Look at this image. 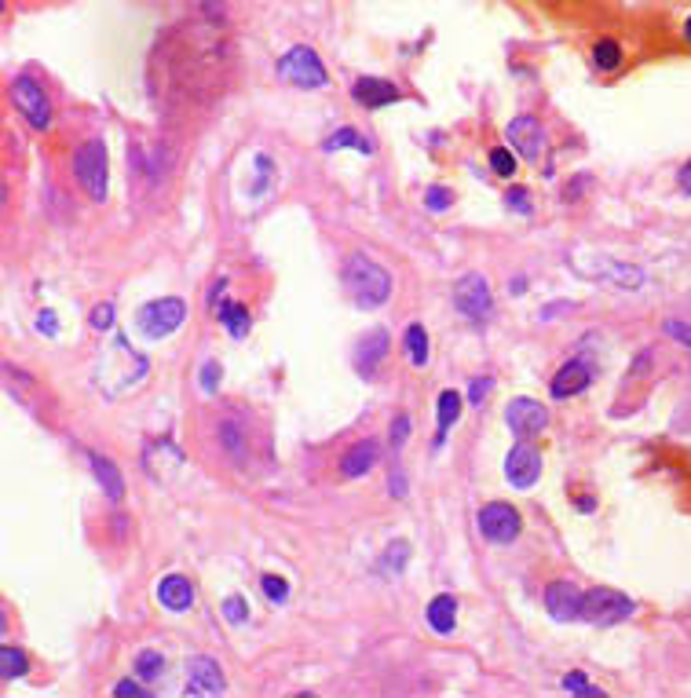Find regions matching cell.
Masks as SVG:
<instances>
[{
	"label": "cell",
	"mask_w": 691,
	"mask_h": 698,
	"mask_svg": "<svg viewBox=\"0 0 691 698\" xmlns=\"http://www.w3.org/2000/svg\"><path fill=\"white\" fill-rule=\"evenodd\" d=\"M92 329H114V304H99L96 311H92Z\"/></svg>",
	"instance_id": "cell-38"
},
{
	"label": "cell",
	"mask_w": 691,
	"mask_h": 698,
	"mask_svg": "<svg viewBox=\"0 0 691 698\" xmlns=\"http://www.w3.org/2000/svg\"><path fill=\"white\" fill-rule=\"evenodd\" d=\"M593 381V366L582 359L567 362L564 370L553 377V399H571V395H582Z\"/></svg>",
	"instance_id": "cell-18"
},
{
	"label": "cell",
	"mask_w": 691,
	"mask_h": 698,
	"mask_svg": "<svg viewBox=\"0 0 691 698\" xmlns=\"http://www.w3.org/2000/svg\"><path fill=\"white\" fill-rule=\"evenodd\" d=\"M439 432H436V446H443V439H447L450 432V424H458L461 417V395L454 392V388H447V392L439 395Z\"/></svg>",
	"instance_id": "cell-24"
},
{
	"label": "cell",
	"mask_w": 691,
	"mask_h": 698,
	"mask_svg": "<svg viewBox=\"0 0 691 698\" xmlns=\"http://www.w3.org/2000/svg\"><path fill=\"white\" fill-rule=\"evenodd\" d=\"M227 688V680H224V669H220V662H213L209 655H194L191 662H187V695H224Z\"/></svg>",
	"instance_id": "cell-12"
},
{
	"label": "cell",
	"mask_w": 691,
	"mask_h": 698,
	"mask_svg": "<svg viewBox=\"0 0 691 698\" xmlns=\"http://www.w3.org/2000/svg\"><path fill=\"white\" fill-rule=\"evenodd\" d=\"M681 191H684V194H691V161L681 169Z\"/></svg>",
	"instance_id": "cell-45"
},
{
	"label": "cell",
	"mask_w": 691,
	"mask_h": 698,
	"mask_svg": "<svg viewBox=\"0 0 691 698\" xmlns=\"http://www.w3.org/2000/svg\"><path fill=\"white\" fill-rule=\"evenodd\" d=\"M666 333H670L673 340H681V344H688V348H691V326H684L681 318H670V322H666Z\"/></svg>",
	"instance_id": "cell-42"
},
{
	"label": "cell",
	"mask_w": 691,
	"mask_h": 698,
	"mask_svg": "<svg viewBox=\"0 0 691 698\" xmlns=\"http://www.w3.org/2000/svg\"><path fill=\"white\" fill-rule=\"evenodd\" d=\"M74 172L81 191L92 201H107V143L103 139H88L81 143L74 158Z\"/></svg>",
	"instance_id": "cell-5"
},
{
	"label": "cell",
	"mask_w": 691,
	"mask_h": 698,
	"mask_svg": "<svg viewBox=\"0 0 691 698\" xmlns=\"http://www.w3.org/2000/svg\"><path fill=\"white\" fill-rule=\"evenodd\" d=\"M114 695H121V698H143V695H150V688L147 684H139V680H121V684H117L114 688Z\"/></svg>",
	"instance_id": "cell-40"
},
{
	"label": "cell",
	"mask_w": 691,
	"mask_h": 698,
	"mask_svg": "<svg viewBox=\"0 0 691 698\" xmlns=\"http://www.w3.org/2000/svg\"><path fill=\"white\" fill-rule=\"evenodd\" d=\"M490 169H494V176H505V180H512V176H516V158H512L505 147L490 150Z\"/></svg>",
	"instance_id": "cell-31"
},
{
	"label": "cell",
	"mask_w": 691,
	"mask_h": 698,
	"mask_svg": "<svg viewBox=\"0 0 691 698\" xmlns=\"http://www.w3.org/2000/svg\"><path fill=\"white\" fill-rule=\"evenodd\" d=\"M377 461H381V443H377V439H359V443L341 457V476L359 479V476H366Z\"/></svg>",
	"instance_id": "cell-17"
},
{
	"label": "cell",
	"mask_w": 691,
	"mask_h": 698,
	"mask_svg": "<svg viewBox=\"0 0 691 698\" xmlns=\"http://www.w3.org/2000/svg\"><path fill=\"white\" fill-rule=\"evenodd\" d=\"M216 388H220V362L209 359L202 366V392L205 395H216Z\"/></svg>",
	"instance_id": "cell-36"
},
{
	"label": "cell",
	"mask_w": 691,
	"mask_h": 698,
	"mask_svg": "<svg viewBox=\"0 0 691 698\" xmlns=\"http://www.w3.org/2000/svg\"><path fill=\"white\" fill-rule=\"evenodd\" d=\"M505 139H509L512 147H516V154H520V158L542 161V154H545V132H542V125H538L531 114L512 117L509 128H505Z\"/></svg>",
	"instance_id": "cell-10"
},
{
	"label": "cell",
	"mask_w": 691,
	"mask_h": 698,
	"mask_svg": "<svg viewBox=\"0 0 691 698\" xmlns=\"http://www.w3.org/2000/svg\"><path fill=\"white\" fill-rule=\"evenodd\" d=\"M490 392V377H476V381H472V402H483V395Z\"/></svg>",
	"instance_id": "cell-43"
},
{
	"label": "cell",
	"mask_w": 691,
	"mask_h": 698,
	"mask_svg": "<svg viewBox=\"0 0 691 698\" xmlns=\"http://www.w3.org/2000/svg\"><path fill=\"white\" fill-rule=\"evenodd\" d=\"M538 476H542V454H538L531 443L512 446L509 457H505V479H509L512 487L527 490L538 483Z\"/></svg>",
	"instance_id": "cell-11"
},
{
	"label": "cell",
	"mask_w": 691,
	"mask_h": 698,
	"mask_svg": "<svg viewBox=\"0 0 691 698\" xmlns=\"http://www.w3.org/2000/svg\"><path fill=\"white\" fill-rule=\"evenodd\" d=\"M633 611H637L633 600L622 596L618 589H589V593L582 596V622L600 625V629L626 622Z\"/></svg>",
	"instance_id": "cell-7"
},
{
	"label": "cell",
	"mask_w": 691,
	"mask_h": 698,
	"mask_svg": "<svg viewBox=\"0 0 691 698\" xmlns=\"http://www.w3.org/2000/svg\"><path fill=\"white\" fill-rule=\"evenodd\" d=\"M428 625L436 629V633H454V625H458V600L447 593H439L436 600L428 603Z\"/></svg>",
	"instance_id": "cell-22"
},
{
	"label": "cell",
	"mask_w": 691,
	"mask_h": 698,
	"mask_svg": "<svg viewBox=\"0 0 691 698\" xmlns=\"http://www.w3.org/2000/svg\"><path fill=\"white\" fill-rule=\"evenodd\" d=\"M158 603H161V607H169V611H191V603H194L191 578H183V574H169V578H161V582H158Z\"/></svg>",
	"instance_id": "cell-19"
},
{
	"label": "cell",
	"mask_w": 691,
	"mask_h": 698,
	"mask_svg": "<svg viewBox=\"0 0 691 698\" xmlns=\"http://www.w3.org/2000/svg\"><path fill=\"white\" fill-rule=\"evenodd\" d=\"M344 289L351 293V304L362 311H377L381 304H388L392 297V278L381 264H373L370 256H348L344 264Z\"/></svg>",
	"instance_id": "cell-1"
},
{
	"label": "cell",
	"mask_w": 691,
	"mask_h": 698,
	"mask_svg": "<svg viewBox=\"0 0 691 698\" xmlns=\"http://www.w3.org/2000/svg\"><path fill=\"white\" fill-rule=\"evenodd\" d=\"M406 435H410V417H406V413H399V417L392 421V446H395V450H403V446H406Z\"/></svg>",
	"instance_id": "cell-39"
},
{
	"label": "cell",
	"mask_w": 691,
	"mask_h": 698,
	"mask_svg": "<svg viewBox=\"0 0 691 698\" xmlns=\"http://www.w3.org/2000/svg\"><path fill=\"white\" fill-rule=\"evenodd\" d=\"M593 63L596 70H618V63H622V48H618V41H611V37H604V41H596L593 48Z\"/></svg>",
	"instance_id": "cell-29"
},
{
	"label": "cell",
	"mask_w": 691,
	"mask_h": 698,
	"mask_svg": "<svg viewBox=\"0 0 691 698\" xmlns=\"http://www.w3.org/2000/svg\"><path fill=\"white\" fill-rule=\"evenodd\" d=\"M143 373H147V359L128 348L125 337H114V344L103 351V359H99V366H96L99 388L107 395H121L125 388H132Z\"/></svg>",
	"instance_id": "cell-2"
},
{
	"label": "cell",
	"mask_w": 691,
	"mask_h": 698,
	"mask_svg": "<svg viewBox=\"0 0 691 698\" xmlns=\"http://www.w3.org/2000/svg\"><path fill=\"white\" fill-rule=\"evenodd\" d=\"M351 99L366 110H381L388 103H399V88L392 81H384V77H359L355 85H351Z\"/></svg>",
	"instance_id": "cell-15"
},
{
	"label": "cell",
	"mask_w": 691,
	"mask_h": 698,
	"mask_svg": "<svg viewBox=\"0 0 691 698\" xmlns=\"http://www.w3.org/2000/svg\"><path fill=\"white\" fill-rule=\"evenodd\" d=\"M37 329H41L44 337H59V318H55V311H41V315H37Z\"/></svg>",
	"instance_id": "cell-41"
},
{
	"label": "cell",
	"mask_w": 691,
	"mask_h": 698,
	"mask_svg": "<svg viewBox=\"0 0 691 698\" xmlns=\"http://www.w3.org/2000/svg\"><path fill=\"white\" fill-rule=\"evenodd\" d=\"M88 461H92V468H96V479H99V487H103V494H107L110 501H121L125 498V479H121V468L110 461V457L103 454H88Z\"/></svg>",
	"instance_id": "cell-20"
},
{
	"label": "cell",
	"mask_w": 691,
	"mask_h": 698,
	"mask_svg": "<svg viewBox=\"0 0 691 698\" xmlns=\"http://www.w3.org/2000/svg\"><path fill=\"white\" fill-rule=\"evenodd\" d=\"M220 611H224V618H227V622H231V625H242L245 618H249V603H245V596L234 593V596H227L224 607H220Z\"/></svg>",
	"instance_id": "cell-32"
},
{
	"label": "cell",
	"mask_w": 691,
	"mask_h": 698,
	"mask_svg": "<svg viewBox=\"0 0 691 698\" xmlns=\"http://www.w3.org/2000/svg\"><path fill=\"white\" fill-rule=\"evenodd\" d=\"M136 673H139V680H158L161 673H165V655L161 651H154V647H143L136 655Z\"/></svg>",
	"instance_id": "cell-27"
},
{
	"label": "cell",
	"mask_w": 691,
	"mask_h": 698,
	"mask_svg": "<svg viewBox=\"0 0 691 698\" xmlns=\"http://www.w3.org/2000/svg\"><path fill=\"white\" fill-rule=\"evenodd\" d=\"M220 446H224L238 465H245V454H249V428H245L238 417H224V421H220Z\"/></svg>",
	"instance_id": "cell-21"
},
{
	"label": "cell",
	"mask_w": 691,
	"mask_h": 698,
	"mask_svg": "<svg viewBox=\"0 0 691 698\" xmlns=\"http://www.w3.org/2000/svg\"><path fill=\"white\" fill-rule=\"evenodd\" d=\"M216 315H220V322H224V329L231 333L234 340H242L245 333H249V326H253V318H249V307L238 304V300H224Z\"/></svg>",
	"instance_id": "cell-23"
},
{
	"label": "cell",
	"mask_w": 691,
	"mask_h": 698,
	"mask_svg": "<svg viewBox=\"0 0 691 698\" xmlns=\"http://www.w3.org/2000/svg\"><path fill=\"white\" fill-rule=\"evenodd\" d=\"M425 205L432 212H443V209H450V205H454V194H450L447 187H428V191H425Z\"/></svg>",
	"instance_id": "cell-35"
},
{
	"label": "cell",
	"mask_w": 691,
	"mask_h": 698,
	"mask_svg": "<svg viewBox=\"0 0 691 698\" xmlns=\"http://www.w3.org/2000/svg\"><path fill=\"white\" fill-rule=\"evenodd\" d=\"M264 593H267V600L271 603H286L289 600V585H286V578H278V574H264Z\"/></svg>",
	"instance_id": "cell-33"
},
{
	"label": "cell",
	"mask_w": 691,
	"mask_h": 698,
	"mask_svg": "<svg viewBox=\"0 0 691 698\" xmlns=\"http://www.w3.org/2000/svg\"><path fill=\"white\" fill-rule=\"evenodd\" d=\"M564 691H571V695L604 698V688H596V684H589V680H585V673H578V669H571V673L564 677Z\"/></svg>",
	"instance_id": "cell-30"
},
{
	"label": "cell",
	"mask_w": 691,
	"mask_h": 698,
	"mask_svg": "<svg viewBox=\"0 0 691 698\" xmlns=\"http://www.w3.org/2000/svg\"><path fill=\"white\" fill-rule=\"evenodd\" d=\"M505 205H509V209H516L520 212V216H531V191H527V187H509V194H505Z\"/></svg>",
	"instance_id": "cell-34"
},
{
	"label": "cell",
	"mask_w": 691,
	"mask_h": 698,
	"mask_svg": "<svg viewBox=\"0 0 691 698\" xmlns=\"http://www.w3.org/2000/svg\"><path fill=\"white\" fill-rule=\"evenodd\" d=\"M139 333L150 340H165L172 337L176 329L187 322V304L180 297H161V300H150V304L139 307Z\"/></svg>",
	"instance_id": "cell-4"
},
{
	"label": "cell",
	"mask_w": 691,
	"mask_h": 698,
	"mask_svg": "<svg viewBox=\"0 0 691 698\" xmlns=\"http://www.w3.org/2000/svg\"><path fill=\"white\" fill-rule=\"evenodd\" d=\"M326 150H344V147H351V150H359V154H373V143L366 136H359L355 128H341V132H333L326 143H322Z\"/></svg>",
	"instance_id": "cell-26"
},
{
	"label": "cell",
	"mask_w": 691,
	"mask_h": 698,
	"mask_svg": "<svg viewBox=\"0 0 691 698\" xmlns=\"http://www.w3.org/2000/svg\"><path fill=\"white\" fill-rule=\"evenodd\" d=\"M684 37L691 41V15H688V22H684Z\"/></svg>",
	"instance_id": "cell-46"
},
{
	"label": "cell",
	"mask_w": 691,
	"mask_h": 698,
	"mask_svg": "<svg viewBox=\"0 0 691 698\" xmlns=\"http://www.w3.org/2000/svg\"><path fill=\"white\" fill-rule=\"evenodd\" d=\"M8 96H11V103H15V110H19L33 128L52 125V103H48V92H44V85L37 77H30V74L11 77Z\"/></svg>",
	"instance_id": "cell-6"
},
{
	"label": "cell",
	"mask_w": 691,
	"mask_h": 698,
	"mask_svg": "<svg viewBox=\"0 0 691 698\" xmlns=\"http://www.w3.org/2000/svg\"><path fill=\"white\" fill-rule=\"evenodd\" d=\"M0 673H4V680H19L30 673V662H26V655H22L19 647L11 644L0 647Z\"/></svg>",
	"instance_id": "cell-25"
},
{
	"label": "cell",
	"mask_w": 691,
	"mask_h": 698,
	"mask_svg": "<svg viewBox=\"0 0 691 698\" xmlns=\"http://www.w3.org/2000/svg\"><path fill=\"white\" fill-rule=\"evenodd\" d=\"M520 512L505 501H490V505L479 508V534L494 545H509V541L520 538Z\"/></svg>",
	"instance_id": "cell-8"
},
{
	"label": "cell",
	"mask_w": 691,
	"mask_h": 698,
	"mask_svg": "<svg viewBox=\"0 0 691 698\" xmlns=\"http://www.w3.org/2000/svg\"><path fill=\"white\" fill-rule=\"evenodd\" d=\"M384 556H388V567H392L395 574L403 571L406 567V556H410V545H406V541H395V545H388V552H384Z\"/></svg>",
	"instance_id": "cell-37"
},
{
	"label": "cell",
	"mask_w": 691,
	"mask_h": 698,
	"mask_svg": "<svg viewBox=\"0 0 691 698\" xmlns=\"http://www.w3.org/2000/svg\"><path fill=\"white\" fill-rule=\"evenodd\" d=\"M388 487H392V498H403L406 494V483H403V472H399V468L392 472V483H388Z\"/></svg>",
	"instance_id": "cell-44"
},
{
	"label": "cell",
	"mask_w": 691,
	"mask_h": 698,
	"mask_svg": "<svg viewBox=\"0 0 691 698\" xmlns=\"http://www.w3.org/2000/svg\"><path fill=\"white\" fill-rule=\"evenodd\" d=\"M505 424H509L520 439H531V435H538L545 424H549V410L534 399H512L509 406H505Z\"/></svg>",
	"instance_id": "cell-13"
},
{
	"label": "cell",
	"mask_w": 691,
	"mask_h": 698,
	"mask_svg": "<svg viewBox=\"0 0 691 698\" xmlns=\"http://www.w3.org/2000/svg\"><path fill=\"white\" fill-rule=\"evenodd\" d=\"M384 355H388V333L377 326L359 340V348H355V370L370 381L373 373H377V366L384 362Z\"/></svg>",
	"instance_id": "cell-16"
},
{
	"label": "cell",
	"mask_w": 691,
	"mask_h": 698,
	"mask_svg": "<svg viewBox=\"0 0 691 698\" xmlns=\"http://www.w3.org/2000/svg\"><path fill=\"white\" fill-rule=\"evenodd\" d=\"M403 344H406V355H410V362H414V366H425V362H428V333H425V326L406 329Z\"/></svg>",
	"instance_id": "cell-28"
},
{
	"label": "cell",
	"mask_w": 691,
	"mask_h": 698,
	"mask_svg": "<svg viewBox=\"0 0 691 698\" xmlns=\"http://www.w3.org/2000/svg\"><path fill=\"white\" fill-rule=\"evenodd\" d=\"M582 589L575 582H553L545 589V607L556 622H578L582 618Z\"/></svg>",
	"instance_id": "cell-14"
},
{
	"label": "cell",
	"mask_w": 691,
	"mask_h": 698,
	"mask_svg": "<svg viewBox=\"0 0 691 698\" xmlns=\"http://www.w3.org/2000/svg\"><path fill=\"white\" fill-rule=\"evenodd\" d=\"M454 307H458L461 315L468 318H476V322H483V318L494 311V297H490V286H487V278L483 275H465L458 278V286H454Z\"/></svg>",
	"instance_id": "cell-9"
},
{
	"label": "cell",
	"mask_w": 691,
	"mask_h": 698,
	"mask_svg": "<svg viewBox=\"0 0 691 698\" xmlns=\"http://www.w3.org/2000/svg\"><path fill=\"white\" fill-rule=\"evenodd\" d=\"M278 77L297 88H326V81H330L322 59L315 55V48H308V44H293V48L278 59Z\"/></svg>",
	"instance_id": "cell-3"
}]
</instances>
